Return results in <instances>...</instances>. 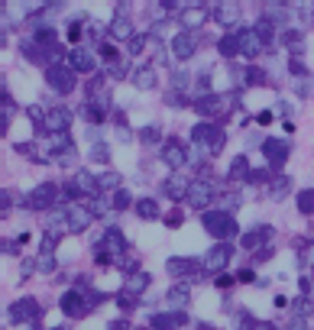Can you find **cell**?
Here are the masks:
<instances>
[{
	"label": "cell",
	"mask_w": 314,
	"mask_h": 330,
	"mask_svg": "<svg viewBox=\"0 0 314 330\" xmlns=\"http://www.w3.org/2000/svg\"><path fill=\"white\" fill-rule=\"evenodd\" d=\"M230 178H250V162L246 156H236L234 165H230Z\"/></svg>",
	"instance_id": "31"
},
{
	"label": "cell",
	"mask_w": 314,
	"mask_h": 330,
	"mask_svg": "<svg viewBox=\"0 0 314 330\" xmlns=\"http://www.w3.org/2000/svg\"><path fill=\"white\" fill-rule=\"evenodd\" d=\"M46 116L49 114H42V107H30V120H42L46 123Z\"/></svg>",
	"instance_id": "50"
},
{
	"label": "cell",
	"mask_w": 314,
	"mask_h": 330,
	"mask_svg": "<svg viewBox=\"0 0 314 330\" xmlns=\"http://www.w3.org/2000/svg\"><path fill=\"white\" fill-rule=\"evenodd\" d=\"M146 42H149V39H146V36H133V39H130V52H133V55H140V52H146Z\"/></svg>",
	"instance_id": "39"
},
{
	"label": "cell",
	"mask_w": 314,
	"mask_h": 330,
	"mask_svg": "<svg viewBox=\"0 0 314 330\" xmlns=\"http://www.w3.org/2000/svg\"><path fill=\"white\" fill-rule=\"evenodd\" d=\"M56 330H62V327H56Z\"/></svg>",
	"instance_id": "58"
},
{
	"label": "cell",
	"mask_w": 314,
	"mask_h": 330,
	"mask_svg": "<svg viewBox=\"0 0 314 330\" xmlns=\"http://www.w3.org/2000/svg\"><path fill=\"white\" fill-rule=\"evenodd\" d=\"M262 16L269 20L272 26H288V13H285V6H276V4H272V6H266Z\"/></svg>",
	"instance_id": "30"
},
{
	"label": "cell",
	"mask_w": 314,
	"mask_h": 330,
	"mask_svg": "<svg viewBox=\"0 0 314 330\" xmlns=\"http://www.w3.org/2000/svg\"><path fill=\"white\" fill-rule=\"evenodd\" d=\"M91 208H81V204H68L65 208V230L68 233H84L91 224Z\"/></svg>",
	"instance_id": "5"
},
{
	"label": "cell",
	"mask_w": 314,
	"mask_h": 330,
	"mask_svg": "<svg viewBox=\"0 0 314 330\" xmlns=\"http://www.w3.org/2000/svg\"><path fill=\"white\" fill-rule=\"evenodd\" d=\"M230 262V246H214V250L204 256V269L208 272H220Z\"/></svg>",
	"instance_id": "18"
},
{
	"label": "cell",
	"mask_w": 314,
	"mask_h": 330,
	"mask_svg": "<svg viewBox=\"0 0 314 330\" xmlns=\"http://www.w3.org/2000/svg\"><path fill=\"white\" fill-rule=\"evenodd\" d=\"M188 285L185 282H178V285H172L168 288V294H166V304H168V311H182V308H188Z\"/></svg>",
	"instance_id": "19"
},
{
	"label": "cell",
	"mask_w": 314,
	"mask_h": 330,
	"mask_svg": "<svg viewBox=\"0 0 314 330\" xmlns=\"http://www.w3.org/2000/svg\"><path fill=\"white\" fill-rule=\"evenodd\" d=\"M256 32H259V36H262V42H272V36H276V26H272L269 23V20H259V26H256Z\"/></svg>",
	"instance_id": "37"
},
{
	"label": "cell",
	"mask_w": 314,
	"mask_h": 330,
	"mask_svg": "<svg viewBox=\"0 0 314 330\" xmlns=\"http://www.w3.org/2000/svg\"><path fill=\"white\" fill-rule=\"evenodd\" d=\"M262 152H266V162H269V165H282L285 159H288V142H282V140H266Z\"/></svg>",
	"instance_id": "17"
},
{
	"label": "cell",
	"mask_w": 314,
	"mask_h": 330,
	"mask_svg": "<svg viewBox=\"0 0 314 330\" xmlns=\"http://www.w3.org/2000/svg\"><path fill=\"white\" fill-rule=\"evenodd\" d=\"M149 288V275L146 272H133L130 275V282H126V292L130 294H142Z\"/></svg>",
	"instance_id": "29"
},
{
	"label": "cell",
	"mask_w": 314,
	"mask_h": 330,
	"mask_svg": "<svg viewBox=\"0 0 314 330\" xmlns=\"http://www.w3.org/2000/svg\"><path fill=\"white\" fill-rule=\"evenodd\" d=\"M285 46H288V52H292V55H302V52H304V39H302V32H288V36H285Z\"/></svg>",
	"instance_id": "34"
},
{
	"label": "cell",
	"mask_w": 314,
	"mask_h": 330,
	"mask_svg": "<svg viewBox=\"0 0 314 330\" xmlns=\"http://www.w3.org/2000/svg\"><path fill=\"white\" fill-rule=\"evenodd\" d=\"M269 240V226H256L252 233H243L240 236V246H246V250H256L259 243H266Z\"/></svg>",
	"instance_id": "25"
},
{
	"label": "cell",
	"mask_w": 314,
	"mask_h": 330,
	"mask_svg": "<svg viewBox=\"0 0 314 330\" xmlns=\"http://www.w3.org/2000/svg\"><path fill=\"white\" fill-rule=\"evenodd\" d=\"M292 311H295V318H308V314H311V301L308 298H298L295 304H292Z\"/></svg>",
	"instance_id": "38"
},
{
	"label": "cell",
	"mask_w": 314,
	"mask_h": 330,
	"mask_svg": "<svg viewBox=\"0 0 314 330\" xmlns=\"http://www.w3.org/2000/svg\"><path fill=\"white\" fill-rule=\"evenodd\" d=\"M214 285H217V288H230V285H234V278H230V275H217Z\"/></svg>",
	"instance_id": "49"
},
{
	"label": "cell",
	"mask_w": 314,
	"mask_h": 330,
	"mask_svg": "<svg viewBox=\"0 0 314 330\" xmlns=\"http://www.w3.org/2000/svg\"><path fill=\"white\" fill-rule=\"evenodd\" d=\"M210 201H214V188H210L208 182H191V188H188V194H185V204H188V208L204 210Z\"/></svg>",
	"instance_id": "7"
},
{
	"label": "cell",
	"mask_w": 314,
	"mask_h": 330,
	"mask_svg": "<svg viewBox=\"0 0 314 330\" xmlns=\"http://www.w3.org/2000/svg\"><path fill=\"white\" fill-rule=\"evenodd\" d=\"M136 214H140L142 220H156L162 214V208L152 201V198H142V201H136Z\"/></svg>",
	"instance_id": "27"
},
{
	"label": "cell",
	"mask_w": 314,
	"mask_h": 330,
	"mask_svg": "<svg viewBox=\"0 0 314 330\" xmlns=\"http://www.w3.org/2000/svg\"><path fill=\"white\" fill-rule=\"evenodd\" d=\"M288 191H292V178H288V175H278L276 182L269 184V191H266V194H269V201H282Z\"/></svg>",
	"instance_id": "24"
},
{
	"label": "cell",
	"mask_w": 314,
	"mask_h": 330,
	"mask_svg": "<svg viewBox=\"0 0 314 330\" xmlns=\"http://www.w3.org/2000/svg\"><path fill=\"white\" fill-rule=\"evenodd\" d=\"M130 204H133L130 191H117V194H114V208H130Z\"/></svg>",
	"instance_id": "43"
},
{
	"label": "cell",
	"mask_w": 314,
	"mask_h": 330,
	"mask_svg": "<svg viewBox=\"0 0 314 330\" xmlns=\"http://www.w3.org/2000/svg\"><path fill=\"white\" fill-rule=\"evenodd\" d=\"M168 104H172V107H182V104H188V100L182 98V91H172V94H168Z\"/></svg>",
	"instance_id": "46"
},
{
	"label": "cell",
	"mask_w": 314,
	"mask_h": 330,
	"mask_svg": "<svg viewBox=\"0 0 314 330\" xmlns=\"http://www.w3.org/2000/svg\"><path fill=\"white\" fill-rule=\"evenodd\" d=\"M182 324H188V318H185L182 311H168V308L152 318V327H156V330H178Z\"/></svg>",
	"instance_id": "11"
},
{
	"label": "cell",
	"mask_w": 314,
	"mask_h": 330,
	"mask_svg": "<svg viewBox=\"0 0 314 330\" xmlns=\"http://www.w3.org/2000/svg\"><path fill=\"white\" fill-rule=\"evenodd\" d=\"M208 13H210V6H185V13H182V23H185L188 30H194V26L208 23Z\"/></svg>",
	"instance_id": "23"
},
{
	"label": "cell",
	"mask_w": 314,
	"mask_h": 330,
	"mask_svg": "<svg viewBox=\"0 0 314 330\" xmlns=\"http://www.w3.org/2000/svg\"><path fill=\"white\" fill-rule=\"evenodd\" d=\"M256 120H259V123H262V126H266V123H272V114H269V110H262V114H259Z\"/></svg>",
	"instance_id": "54"
},
{
	"label": "cell",
	"mask_w": 314,
	"mask_h": 330,
	"mask_svg": "<svg viewBox=\"0 0 314 330\" xmlns=\"http://www.w3.org/2000/svg\"><path fill=\"white\" fill-rule=\"evenodd\" d=\"M142 140H146V142H152V140H159V130H152V126H146V130H142Z\"/></svg>",
	"instance_id": "48"
},
{
	"label": "cell",
	"mask_w": 314,
	"mask_h": 330,
	"mask_svg": "<svg viewBox=\"0 0 314 330\" xmlns=\"http://www.w3.org/2000/svg\"><path fill=\"white\" fill-rule=\"evenodd\" d=\"M81 32H84V26H81V20H74V23L68 26V42H78Z\"/></svg>",
	"instance_id": "41"
},
{
	"label": "cell",
	"mask_w": 314,
	"mask_h": 330,
	"mask_svg": "<svg viewBox=\"0 0 314 330\" xmlns=\"http://www.w3.org/2000/svg\"><path fill=\"white\" fill-rule=\"evenodd\" d=\"M217 49H220V55H224V58H234V55H240V39H236V32L224 36L220 42H217Z\"/></svg>",
	"instance_id": "28"
},
{
	"label": "cell",
	"mask_w": 314,
	"mask_h": 330,
	"mask_svg": "<svg viewBox=\"0 0 314 330\" xmlns=\"http://www.w3.org/2000/svg\"><path fill=\"white\" fill-rule=\"evenodd\" d=\"M298 210H302V214H311V210H314V188H308V191L298 194Z\"/></svg>",
	"instance_id": "36"
},
{
	"label": "cell",
	"mask_w": 314,
	"mask_h": 330,
	"mask_svg": "<svg viewBox=\"0 0 314 330\" xmlns=\"http://www.w3.org/2000/svg\"><path fill=\"white\" fill-rule=\"evenodd\" d=\"M46 81H49V88L58 91V94H68L74 88V74H72V68H65V65H49Z\"/></svg>",
	"instance_id": "6"
},
{
	"label": "cell",
	"mask_w": 314,
	"mask_h": 330,
	"mask_svg": "<svg viewBox=\"0 0 314 330\" xmlns=\"http://www.w3.org/2000/svg\"><path fill=\"white\" fill-rule=\"evenodd\" d=\"M117 262H120V266H124V269H130V272H133V269H136V259H133V256H130V252H124V256H120V259H117Z\"/></svg>",
	"instance_id": "45"
},
{
	"label": "cell",
	"mask_w": 314,
	"mask_h": 330,
	"mask_svg": "<svg viewBox=\"0 0 314 330\" xmlns=\"http://www.w3.org/2000/svg\"><path fill=\"white\" fill-rule=\"evenodd\" d=\"M133 84L140 88V91H152V88H156V72H152V68H140V72H133Z\"/></svg>",
	"instance_id": "26"
},
{
	"label": "cell",
	"mask_w": 314,
	"mask_h": 330,
	"mask_svg": "<svg viewBox=\"0 0 314 330\" xmlns=\"http://www.w3.org/2000/svg\"><path fill=\"white\" fill-rule=\"evenodd\" d=\"M172 55L175 58H191V55H194V39H191L188 32H178V36L172 39Z\"/></svg>",
	"instance_id": "22"
},
{
	"label": "cell",
	"mask_w": 314,
	"mask_h": 330,
	"mask_svg": "<svg viewBox=\"0 0 314 330\" xmlns=\"http://www.w3.org/2000/svg\"><path fill=\"white\" fill-rule=\"evenodd\" d=\"M117 140H124V142H130V140H133V133H130V130L124 126V123L117 126Z\"/></svg>",
	"instance_id": "51"
},
{
	"label": "cell",
	"mask_w": 314,
	"mask_h": 330,
	"mask_svg": "<svg viewBox=\"0 0 314 330\" xmlns=\"http://www.w3.org/2000/svg\"><path fill=\"white\" fill-rule=\"evenodd\" d=\"M162 162H166L168 168H175V172L188 162V156H185V149H182L178 140H166V146H162Z\"/></svg>",
	"instance_id": "9"
},
{
	"label": "cell",
	"mask_w": 314,
	"mask_h": 330,
	"mask_svg": "<svg viewBox=\"0 0 314 330\" xmlns=\"http://www.w3.org/2000/svg\"><path fill=\"white\" fill-rule=\"evenodd\" d=\"M68 123H72V114H68L65 107H56V110H49L42 126L49 130V133H68Z\"/></svg>",
	"instance_id": "15"
},
{
	"label": "cell",
	"mask_w": 314,
	"mask_h": 330,
	"mask_svg": "<svg viewBox=\"0 0 314 330\" xmlns=\"http://www.w3.org/2000/svg\"><path fill=\"white\" fill-rule=\"evenodd\" d=\"M191 140H194V146H201L208 156H217L224 146V133L220 126H210V123H198L194 130H191Z\"/></svg>",
	"instance_id": "2"
},
{
	"label": "cell",
	"mask_w": 314,
	"mask_h": 330,
	"mask_svg": "<svg viewBox=\"0 0 314 330\" xmlns=\"http://www.w3.org/2000/svg\"><path fill=\"white\" fill-rule=\"evenodd\" d=\"M250 182H256V184L269 182V172H250Z\"/></svg>",
	"instance_id": "47"
},
{
	"label": "cell",
	"mask_w": 314,
	"mask_h": 330,
	"mask_svg": "<svg viewBox=\"0 0 314 330\" xmlns=\"http://www.w3.org/2000/svg\"><path fill=\"white\" fill-rule=\"evenodd\" d=\"M100 252H107V256H114V259H120L126 252V240H124V233H120L117 226H110V230L104 233V250Z\"/></svg>",
	"instance_id": "10"
},
{
	"label": "cell",
	"mask_w": 314,
	"mask_h": 330,
	"mask_svg": "<svg viewBox=\"0 0 314 330\" xmlns=\"http://www.w3.org/2000/svg\"><path fill=\"white\" fill-rule=\"evenodd\" d=\"M214 20L220 26H227V30H234V26L240 23V6L236 4H217L214 6Z\"/></svg>",
	"instance_id": "16"
},
{
	"label": "cell",
	"mask_w": 314,
	"mask_h": 330,
	"mask_svg": "<svg viewBox=\"0 0 314 330\" xmlns=\"http://www.w3.org/2000/svg\"><path fill=\"white\" fill-rule=\"evenodd\" d=\"M191 88V74L188 72H175V91H185Z\"/></svg>",
	"instance_id": "40"
},
{
	"label": "cell",
	"mask_w": 314,
	"mask_h": 330,
	"mask_svg": "<svg viewBox=\"0 0 314 330\" xmlns=\"http://www.w3.org/2000/svg\"><path fill=\"white\" fill-rule=\"evenodd\" d=\"M166 220H168V224H172V226H175V224H182V210H172V214H168Z\"/></svg>",
	"instance_id": "53"
},
{
	"label": "cell",
	"mask_w": 314,
	"mask_h": 330,
	"mask_svg": "<svg viewBox=\"0 0 314 330\" xmlns=\"http://www.w3.org/2000/svg\"><path fill=\"white\" fill-rule=\"evenodd\" d=\"M194 107H198V114H204V116H227L230 110L236 107V98L234 94H204V98H198L194 100Z\"/></svg>",
	"instance_id": "1"
},
{
	"label": "cell",
	"mask_w": 314,
	"mask_h": 330,
	"mask_svg": "<svg viewBox=\"0 0 314 330\" xmlns=\"http://www.w3.org/2000/svg\"><path fill=\"white\" fill-rule=\"evenodd\" d=\"M198 88H208V72H198Z\"/></svg>",
	"instance_id": "55"
},
{
	"label": "cell",
	"mask_w": 314,
	"mask_h": 330,
	"mask_svg": "<svg viewBox=\"0 0 314 330\" xmlns=\"http://www.w3.org/2000/svg\"><path fill=\"white\" fill-rule=\"evenodd\" d=\"M36 314H39L36 298H20L16 304L10 308V320H13V324H20V320H30V318H36Z\"/></svg>",
	"instance_id": "14"
},
{
	"label": "cell",
	"mask_w": 314,
	"mask_h": 330,
	"mask_svg": "<svg viewBox=\"0 0 314 330\" xmlns=\"http://www.w3.org/2000/svg\"><path fill=\"white\" fill-rule=\"evenodd\" d=\"M68 62H72V72H94V55L81 46L68 52Z\"/></svg>",
	"instance_id": "20"
},
{
	"label": "cell",
	"mask_w": 314,
	"mask_h": 330,
	"mask_svg": "<svg viewBox=\"0 0 314 330\" xmlns=\"http://www.w3.org/2000/svg\"><path fill=\"white\" fill-rule=\"evenodd\" d=\"M288 330H308V324H304V318H295L292 320V327Z\"/></svg>",
	"instance_id": "52"
},
{
	"label": "cell",
	"mask_w": 314,
	"mask_h": 330,
	"mask_svg": "<svg viewBox=\"0 0 314 330\" xmlns=\"http://www.w3.org/2000/svg\"><path fill=\"white\" fill-rule=\"evenodd\" d=\"M188 188H191V182H188L185 175H172V178H166V184H162L166 198H172V201H185Z\"/></svg>",
	"instance_id": "13"
},
{
	"label": "cell",
	"mask_w": 314,
	"mask_h": 330,
	"mask_svg": "<svg viewBox=\"0 0 314 330\" xmlns=\"http://www.w3.org/2000/svg\"><path fill=\"white\" fill-rule=\"evenodd\" d=\"M56 194H58L56 182H46V184H39V188H32L30 194H26V208L42 210V208H49V204H56Z\"/></svg>",
	"instance_id": "4"
},
{
	"label": "cell",
	"mask_w": 314,
	"mask_h": 330,
	"mask_svg": "<svg viewBox=\"0 0 314 330\" xmlns=\"http://www.w3.org/2000/svg\"><path fill=\"white\" fill-rule=\"evenodd\" d=\"M124 10H126V6H120V16L110 23V36L130 42V39H133V23H130V16H124Z\"/></svg>",
	"instance_id": "21"
},
{
	"label": "cell",
	"mask_w": 314,
	"mask_h": 330,
	"mask_svg": "<svg viewBox=\"0 0 314 330\" xmlns=\"http://www.w3.org/2000/svg\"><path fill=\"white\" fill-rule=\"evenodd\" d=\"M252 330H276V324H252Z\"/></svg>",
	"instance_id": "56"
},
{
	"label": "cell",
	"mask_w": 314,
	"mask_h": 330,
	"mask_svg": "<svg viewBox=\"0 0 314 330\" xmlns=\"http://www.w3.org/2000/svg\"><path fill=\"white\" fill-rule=\"evenodd\" d=\"M62 311L68 314V318H78V314H84V311H91L88 308V301H84V294L74 288V292H68V294H62Z\"/></svg>",
	"instance_id": "12"
},
{
	"label": "cell",
	"mask_w": 314,
	"mask_h": 330,
	"mask_svg": "<svg viewBox=\"0 0 314 330\" xmlns=\"http://www.w3.org/2000/svg\"><path fill=\"white\" fill-rule=\"evenodd\" d=\"M204 230L214 240H230L236 233V224L227 210H214V214H204Z\"/></svg>",
	"instance_id": "3"
},
{
	"label": "cell",
	"mask_w": 314,
	"mask_h": 330,
	"mask_svg": "<svg viewBox=\"0 0 314 330\" xmlns=\"http://www.w3.org/2000/svg\"><path fill=\"white\" fill-rule=\"evenodd\" d=\"M236 39H240V55H246V58H256V55L266 49L262 36H259L256 30H240V32H236Z\"/></svg>",
	"instance_id": "8"
},
{
	"label": "cell",
	"mask_w": 314,
	"mask_h": 330,
	"mask_svg": "<svg viewBox=\"0 0 314 330\" xmlns=\"http://www.w3.org/2000/svg\"><path fill=\"white\" fill-rule=\"evenodd\" d=\"M91 214H94V217H104V214H107V201L94 198V201H91Z\"/></svg>",
	"instance_id": "44"
},
{
	"label": "cell",
	"mask_w": 314,
	"mask_h": 330,
	"mask_svg": "<svg viewBox=\"0 0 314 330\" xmlns=\"http://www.w3.org/2000/svg\"><path fill=\"white\" fill-rule=\"evenodd\" d=\"M198 330H214V327H210V324H198Z\"/></svg>",
	"instance_id": "57"
},
{
	"label": "cell",
	"mask_w": 314,
	"mask_h": 330,
	"mask_svg": "<svg viewBox=\"0 0 314 330\" xmlns=\"http://www.w3.org/2000/svg\"><path fill=\"white\" fill-rule=\"evenodd\" d=\"M36 269L39 272H52V269H56V256H52V250L42 246V252H39V259H36Z\"/></svg>",
	"instance_id": "32"
},
{
	"label": "cell",
	"mask_w": 314,
	"mask_h": 330,
	"mask_svg": "<svg viewBox=\"0 0 314 330\" xmlns=\"http://www.w3.org/2000/svg\"><path fill=\"white\" fill-rule=\"evenodd\" d=\"M98 184H100V191H120V175H117V172H107V175H100L98 178Z\"/></svg>",
	"instance_id": "33"
},
{
	"label": "cell",
	"mask_w": 314,
	"mask_h": 330,
	"mask_svg": "<svg viewBox=\"0 0 314 330\" xmlns=\"http://www.w3.org/2000/svg\"><path fill=\"white\" fill-rule=\"evenodd\" d=\"M168 272L172 275H188V272H194V262H185V259H172V262H168Z\"/></svg>",
	"instance_id": "35"
},
{
	"label": "cell",
	"mask_w": 314,
	"mask_h": 330,
	"mask_svg": "<svg viewBox=\"0 0 314 330\" xmlns=\"http://www.w3.org/2000/svg\"><path fill=\"white\" fill-rule=\"evenodd\" d=\"M88 156H91V162H107V146H100V142H98V146H91V152H88Z\"/></svg>",
	"instance_id": "42"
}]
</instances>
